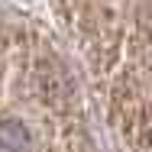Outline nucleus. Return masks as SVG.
Here are the masks:
<instances>
[{
    "label": "nucleus",
    "mask_w": 152,
    "mask_h": 152,
    "mask_svg": "<svg viewBox=\"0 0 152 152\" xmlns=\"http://www.w3.org/2000/svg\"><path fill=\"white\" fill-rule=\"evenodd\" d=\"M29 136L23 123H0V152H26Z\"/></svg>",
    "instance_id": "obj_1"
}]
</instances>
